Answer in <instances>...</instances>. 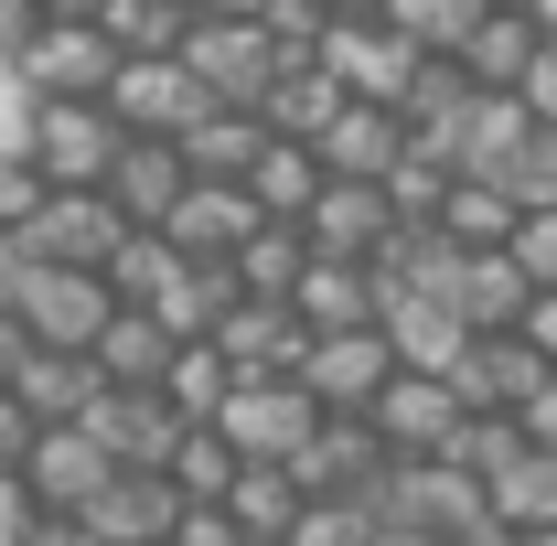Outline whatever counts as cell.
I'll list each match as a JSON object with an SVG mask.
<instances>
[{"label": "cell", "instance_id": "cell-1", "mask_svg": "<svg viewBox=\"0 0 557 546\" xmlns=\"http://www.w3.org/2000/svg\"><path fill=\"white\" fill-rule=\"evenodd\" d=\"M183 65L205 75V86L225 97V108H269V86H278L289 65H300V54L278 44V33H269V11H258V22H194Z\"/></svg>", "mask_w": 557, "mask_h": 546}, {"label": "cell", "instance_id": "cell-2", "mask_svg": "<svg viewBox=\"0 0 557 546\" xmlns=\"http://www.w3.org/2000/svg\"><path fill=\"white\" fill-rule=\"evenodd\" d=\"M408 375V353L386 322H364V333H311V364H300V386L322 397L333 418H375V397Z\"/></svg>", "mask_w": 557, "mask_h": 546}, {"label": "cell", "instance_id": "cell-3", "mask_svg": "<svg viewBox=\"0 0 557 546\" xmlns=\"http://www.w3.org/2000/svg\"><path fill=\"white\" fill-rule=\"evenodd\" d=\"M108 108H119V129H129V139H183L205 108H225V97H214L183 54H129L119 86H108Z\"/></svg>", "mask_w": 557, "mask_h": 546}, {"label": "cell", "instance_id": "cell-4", "mask_svg": "<svg viewBox=\"0 0 557 546\" xmlns=\"http://www.w3.org/2000/svg\"><path fill=\"white\" fill-rule=\"evenodd\" d=\"M22 236H33V258H54V269H108V258L129 247V214H119L108 183H54Z\"/></svg>", "mask_w": 557, "mask_h": 546}, {"label": "cell", "instance_id": "cell-5", "mask_svg": "<svg viewBox=\"0 0 557 546\" xmlns=\"http://www.w3.org/2000/svg\"><path fill=\"white\" fill-rule=\"evenodd\" d=\"M119 108L108 97H44V119H33V161H44V183H108L119 172Z\"/></svg>", "mask_w": 557, "mask_h": 546}, {"label": "cell", "instance_id": "cell-6", "mask_svg": "<svg viewBox=\"0 0 557 546\" xmlns=\"http://www.w3.org/2000/svg\"><path fill=\"white\" fill-rule=\"evenodd\" d=\"M119 472H129V461H119V450H108L86 418H54V429L33 439V461H22V493H33L44 514H86V504H97Z\"/></svg>", "mask_w": 557, "mask_h": 546}, {"label": "cell", "instance_id": "cell-7", "mask_svg": "<svg viewBox=\"0 0 557 546\" xmlns=\"http://www.w3.org/2000/svg\"><path fill=\"white\" fill-rule=\"evenodd\" d=\"M322 65L344 75L354 97L397 108V97H408V75L429 65V54H418V44L397 33V22H386V11H333V33H322Z\"/></svg>", "mask_w": 557, "mask_h": 546}, {"label": "cell", "instance_id": "cell-8", "mask_svg": "<svg viewBox=\"0 0 557 546\" xmlns=\"http://www.w3.org/2000/svg\"><path fill=\"white\" fill-rule=\"evenodd\" d=\"M322 418H333V408H322V397H311L300 375H269V386H236V397H225V418H214V429H225V439H236L247 461H300Z\"/></svg>", "mask_w": 557, "mask_h": 546}, {"label": "cell", "instance_id": "cell-9", "mask_svg": "<svg viewBox=\"0 0 557 546\" xmlns=\"http://www.w3.org/2000/svg\"><path fill=\"white\" fill-rule=\"evenodd\" d=\"M375 429H386V450H397V461H450V439L472 429V408H461V386H450V375H418V364H408V375L375 397Z\"/></svg>", "mask_w": 557, "mask_h": 546}, {"label": "cell", "instance_id": "cell-10", "mask_svg": "<svg viewBox=\"0 0 557 546\" xmlns=\"http://www.w3.org/2000/svg\"><path fill=\"white\" fill-rule=\"evenodd\" d=\"M386 461H397V450H386V429H375V418H322V429H311V450H300L289 472H300L311 504H364Z\"/></svg>", "mask_w": 557, "mask_h": 546}, {"label": "cell", "instance_id": "cell-11", "mask_svg": "<svg viewBox=\"0 0 557 546\" xmlns=\"http://www.w3.org/2000/svg\"><path fill=\"white\" fill-rule=\"evenodd\" d=\"M119 65H129V54H119L108 22H44V44L22 54V86H33V97H108Z\"/></svg>", "mask_w": 557, "mask_h": 546}, {"label": "cell", "instance_id": "cell-12", "mask_svg": "<svg viewBox=\"0 0 557 546\" xmlns=\"http://www.w3.org/2000/svg\"><path fill=\"white\" fill-rule=\"evenodd\" d=\"M86 429H97L129 472H172V450H183V429H194V418L172 408L161 386H108V397L86 408Z\"/></svg>", "mask_w": 557, "mask_h": 546}, {"label": "cell", "instance_id": "cell-13", "mask_svg": "<svg viewBox=\"0 0 557 546\" xmlns=\"http://www.w3.org/2000/svg\"><path fill=\"white\" fill-rule=\"evenodd\" d=\"M547 375H557V364L525 333H472V353L450 364V386H461V408H472V418H515Z\"/></svg>", "mask_w": 557, "mask_h": 546}, {"label": "cell", "instance_id": "cell-14", "mask_svg": "<svg viewBox=\"0 0 557 546\" xmlns=\"http://www.w3.org/2000/svg\"><path fill=\"white\" fill-rule=\"evenodd\" d=\"M214 343H225L236 386H269V375H300V364H311V322H300L289 300H236Z\"/></svg>", "mask_w": 557, "mask_h": 546}, {"label": "cell", "instance_id": "cell-15", "mask_svg": "<svg viewBox=\"0 0 557 546\" xmlns=\"http://www.w3.org/2000/svg\"><path fill=\"white\" fill-rule=\"evenodd\" d=\"M22 322H33L44 343H75V353H97V333L119 322V289H108V269H54V258H44L33 300H22Z\"/></svg>", "mask_w": 557, "mask_h": 546}, {"label": "cell", "instance_id": "cell-16", "mask_svg": "<svg viewBox=\"0 0 557 546\" xmlns=\"http://www.w3.org/2000/svg\"><path fill=\"white\" fill-rule=\"evenodd\" d=\"M289 311L311 333H364V322H386V278H375V258H311V278L289 289Z\"/></svg>", "mask_w": 557, "mask_h": 546}, {"label": "cell", "instance_id": "cell-17", "mask_svg": "<svg viewBox=\"0 0 557 546\" xmlns=\"http://www.w3.org/2000/svg\"><path fill=\"white\" fill-rule=\"evenodd\" d=\"M311 225V247L322 258H386V236H397V204H386V183H322V204L300 214Z\"/></svg>", "mask_w": 557, "mask_h": 546}, {"label": "cell", "instance_id": "cell-18", "mask_svg": "<svg viewBox=\"0 0 557 546\" xmlns=\"http://www.w3.org/2000/svg\"><path fill=\"white\" fill-rule=\"evenodd\" d=\"M86 525L108 546H172V525H183V482L172 472H119L97 504H86Z\"/></svg>", "mask_w": 557, "mask_h": 546}, {"label": "cell", "instance_id": "cell-19", "mask_svg": "<svg viewBox=\"0 0 557 546\" xmlns=\"http://www.w3.org/2000/svg\"><path fill=\"white\" fill-rule=\"evenodd\" d=\"M408 108H375V97H354L344 119H333V129H322V161H333V172H344V183H386V172H397V161H408Z\"/></svg>", "mask_w": 557, "mask_h": 546}, {"label": "cell", "instance_id": "cell-20", "mask_svg": "<svg viewBox=\"0 0 557 546\" xmlns=\"http://www.w3.org/2000/svg\"><path fill=\"white\" fill-rule=\"evenodd\" d=\"M236 300H247V278H236V258H194V247H183V269L161 278V300H150V311H161V322H172L183 343H214Z\"/></svg>", "mask_w": 557, "mask_h": 546}, {"label": "cell", "instance_id": "cell-21", "mask_svg": "<svg viewBox=\"0 0 557 546\" xmlns=\"http://www.w3.org/2000/svg\"><path fill=\"white\" fill-rule=\"evenodd\" d=\"M258 225H278V214L258 204L247 183H205V172H194V194L172 204V236H183L194 258H236V247H247Z\"/></svg>", "mask_w": 557, "mask_h": 546}, {"label": "cell", "instance_id": "cell-22", "mask_svg": "<svg viewBox=\"0 0 557 546\" xmlns=\"http://www.w3.org/2000/svg\"><path fill=\"white\" fill-rule=\"evenodd\" d=\"M108 194L129 225H172V204L194 194V161H183V139H129L119 150V172H108Z\"/></svg>", "mask_w": 557, "mask_h": 546}, {"label": "cell", "instance_id": "cell-23", "mask_svg": "<svg viewBox=\"0 0 557 546\" xmlns=\"http://www.w3.org/2000/svg\"><path fill=\"white\" fill-rule=\"evenodd\" d=\"M525 139H536V108H525L515 86H483V97H472V119L450 129V172H493V183H504Z\"/></svg>", "mask_w": 557, "mask_h": 546}, {"label": "cell", "instance_id": "cell-24", "mask_svg": "<svg viewBox=\"0 0 557 546\" xmlns=\"http://www.w3.org/2000/svg\"><path fill=\"white\" fill-rule=\"evenodd\" d=\"M11 386H22V408L54 429V418H86L97 397H108V364H97V353H75V343H33V364H22Z\"/></svg>", "mask_w": 557, "mask_h": 546}, {"label": "cell", "instance_id": "cell-25", "mask_svg": "<svg viewBox=\"0 0 557 546\" xmlns=\"http://www.w3.org/2000/svg\"><path fill=\"white\" fill-rule=\"evenodd\" d=\"M547 54V11L536 0H493L483 11V33L461 44V65L483 75V86H525V65Z\"/></svg>", "mask_w": 557, "mask_h": 546}, {"label": "cell", "instance_id": "cell-26", "mask_svg": "<svg viewBox=\"0 0 557 546\" xmlns=\"http://www.w3.org/2000/svg\"><path fill=\"white\" fill-rule=\"evenodd\" d=\"M344 108H354V86H344L333 65H322V54H300V65H289V75L269 86V108H258V119H269L278 139H311V150H322V129H333Z\"/></svg>", "mask_w": 557, "mask_h": 546}, {"label": "cell", "instance_id": "cell-27", "mask_svg": "<svg viewBox=\"0 0 557 546\" xmlns=\"http://www.w3.org/2000/svg\"><path fill=\"white\" fill-rule=\"evenodd\" d=\"M269 139H278V129L258 119V108H205V119L183 129V161H194L205 183H247V172L269 161Z\"/></svg>", "mask_w": 557, "mask_h": 546}, {"label": "cell", "instance_id": "cell-28", "mask_svg": "<svg viewBox=\"0 0 557 546\" xmlns=\"http://www.w3.org/2000/svg\"><path fill=\"white\" fill-rule=\"evenodd\" d=\"M450 300H461V322H472V333H515V322H525V300H536V278L515 269V247H472Z\"/></svg>", "mask_w": 557, "mask_h": 546}, {"label": "cell", "instance_id": "cell-29", "mask_svg": "<svg viewBox=\"0 0 557 546\" xmlns=\"http://www.w3.org/2000/svg\"><path fill=\"white\" fill-rule=\"evenodd\" d=\"M172 353H183V333H172L161 311H139V300H119V322L97 333V364H108V386H161V375H172Z\"/></svg>", "mask_w": 557, "mask_h": 546}, {"label": "cell", "instance_id": "cell-30", "mask_svg": "<svg viewBox=\"0 0 557 546\" xmlns=\"http://www.w3.org/2000/svg\"><path fill=\"white\" fill-rule=\"evenodd\" d=\"M322 183H333V161H322L311 139H269V161L247 172V194H258V204H269L278 225H300V214L322 204Z\"/></svg>", "mask_w": 557, "mask_h": 546}, {"label": "cell", "instance_id": "cell-31", "mask_svg": "<svg viewBox=\"0 0 557 546\" xmlns=\"http://www.w3.org/2000/svg\"><path fill=\"white\" fill-rule=\"evenodd\" d=\"M515 225H525V204H515L493 172H461V183H450V214H440L450 247H515Z\"/></svg>", "mask_w": 557, "mask_h": 546}, {"label": "cell", "instance_id": "cell-32", "mask_svg": "<svg viewBox=\"0 0 557 546\" xmlns=\"http://www.w3.org/2000/svg\"><path fill=\"white\" fill-rule=\"evenodd\" d=\"M311 225H258L247 247H236V278H247V300H289L300 278H311Z\"/></svg>", "mask_w": 557, "mask_h": 546}, {"label": "cell", "instance_id": "cell-33", "mask_svg": "<svg viewBox=\"0 0 557 546\" xmlns=\"http://www.w3.org/2000/svg\"><path fill=\"white\" fill-rule=\"evenodd\" d=\"M161 397L194 418V429H214V418H225V397H236V364H225V343H183V353H172V375H161Z\"/></svg>", "mask_w": 557, "mask_h": 546}, {"label": "cell", "instance_id": "cell-34", "mask_svg": "<svg viewBox=\"0 0 557 546\" xmlns=\"http://www.w3.org/2000/svg\"><path fill=\"white\" fill-rule=\"evenodd\" d=\"M225 504H236V525H247V536H289V525L311 514V493H300L289 461H247V482H236Z\"/></svg>", "mask_w": 557, "mask_h": 546}, {"label": "cell", "instance_id": "cell-35", "mask_svg": "<svg viewBox=\"0 0 557 546\" xmlns=\"http://www.w3.org/2000/svg\"><path fill=\"white\" fill-rule=\"evenodd\" d=\"M493 514H504V525H557V450L547 439H525V450L493 472Z\"/></svg>", "mask_w": 557, "mask_h": 546}, {"label": "cell", "instance_id": "cell-36", "mask_svg": "<svg viewBox=\"0 0 557 546\" xmlns=\"http://www.w3.org/2000/svg\"><path fill=\"white\" fill-rule=\"evenodd\" d=\"M172 482H183V504H225V493L247 482V450H236L225 429H183V450H172Z\"/></svg>", "mask_w": 557, "mask_h": 546}, {"label": "cell", "instance_id": "cell-37", "mask_svg": "<svg viewBox=\"0 0 557 546\" xmlns=\"http://www.w3.org/2000/svg\"><path fill=\"white\" fill-rule=\"evenodd\" d=\"M194 0H108V33H119V54H183L194 44Z\"/></svg>", "mask_w": 557, "mask_h": 546}, {"label": "cell", "instance_id": "cell-38", "mask_svg": "<svg viewBox=\"0 0 557 546\" xmlns=\"http://www.w3.org/2000/svg\"><path fill=\"white\" fill-rule=\"evenodd\" d=\"M483 11H493V0H386V22L408 33L418 54H461V44L483 33Z\"/></svg>", "mask_w": 557, "mask_h": 546}, {"label": "cell", "instance_id": "cell-39", "mask_svg": "<svg viewBox=\"0 0 557 546\" xmlns=\"http://www.w3.org/2000/svg\"><path fill=\"white\" fill-rule=\"evenodd\" d=\"M450 183H461V172H450L440 150H418V139H408V161L386 172V204H397V225H440V214H450Z\"/></svg>", "mask_w": 557, "mask_h": 546}, {"label": "cell", "instance_id": "cell-40", "mask_svg": "<svg viewBox=\"0 0 557 546\" xmlns=\"http://www.w3.org/2000/svg\"><path fill=\"white\" fill-rule=\"evenodd\" d=\"M515 450H525V418H472V429L450 439V461H461V472H483V482L504 472Z\"/></svg>", "mask_w": 557, "mask_h": 546}, {"label": "cell", "instance_id": "cell-41", "mask_svg": "<svg viewBox=\"0 0 557 546\" xmlns=\"http://www.w3.org/2000/svg\"><path fill=\"white\" fill-rule=\"evenodd\" d=\"M278 546H375V514H364V504H311Z\"/></svg>", "mask_w": 557, "mask_h": 546}, {"label": "cell", "instance_id": "cell-42", "mask_svg": "<svg viewBox=\"0 0 557 546\" xmlns=\"http://www.w3.org/2000/svg\"><path fill=\"white\" fill-rule=\"evenodd\" d=\"M504 194H515V204H557V129H547V119H536V139L515 150V172H504Z\"/></svg>", "mask_w": 557, "mask_h": 546}, {"label": "cell", "instance_id": "cell-43", "mask_svg": "<svg viewBox=\"0 0 557 546\" xmlns=\"http://www.w3.org/2000/svg\"><path fill=\"white\" fill-rule=\"evenodd\" d=\"M44 194H54V183H44V161H33V150H0V225H33Z\"/></svg>", "mask_w": 557, "mask_h": 546}, {"label": "cell", "instance_id": "cell-44", "mask_svg": "<svg viewBox=\"0 0 557 546\" xmlns=\"http://www.w3.org/2000/svg\"><path fill=\"white\" fill-rule=\"evenodd\" d=\"M515 269L536 278V289H557V204H525V225H515Z\"/></svg>", "mask_w": 557, "mask_h": 546}, {"label": "cell", "instance_id": "cell-45", "mask_svg": "<svg viewBox=\"0 0 557 546\" xmlns=\"http://www.w3.org/2000/svg\"><path fill=\"white\" fill-rule=\"evenodd\" d=\"M172 546H258V536L236 525V504H183V525H172Z\"/></svg>", "mask_w": 557, "mask_h": 546}, {"label": "cell", "instance_id": "cell-46", "mask_svg": "<svg viewBox=\"0 0 557 546\" xmlns=\"http://www.w3.org/2000/svg\"><path fill=\"white\" fill-rule=\"evenodd\" d=\"M33 278H44L33 236H22V225H0V311H22V300H33Z\"/></svg>", "mask_w": 557, "mask_h": 546}, {"label": "cell", "instance_id": "cell-47", "mask_svg": "<svg viewBox=\"0 0 557 546\" xmlns=\"http://www.w3.org/2000/svg\"><path fill=\"white\" fill-rule=\"evenodd\" d=\"M33 119H44V97L22 86V65H0V150H33Z\"/></svg>", "mask_w": 557, "mask_h": 546}, {"label": "cell", "instance_id": "cell-48", "mask_svg": "<svg viewBox=\"0 0 557 546\" xmlns=\"http://www.w3.org/2000/svg\"><path fill=\"white\" fill-rule=\"evenodd\" d=\"M33 439H44V418L22 408V386H0V472H22V461H33Z\"/></svg>", "mask_w": 557, "mask_h": 546}, {"label": "cell", "instance_id": "cell-49", "mask_svg": "<svg viewBox=\"0 0 557 546\" xmlns=\"http://www.w3.org/2000/svg\"><path fill=\"white\" fill-rule=\"evenodd\" d=\"M44 22H54L44 0H0V65H22V54L44 44Z\"/></svg>", "mask_w": 557, "mask_h": 546}, {"label": "cell", "instance_id": "cell-50", "mask_svg": "<svg viewBox=\"0 0 557 546\" xmlns=\"http://www.w3.org/2000/svg\"><path fill=\"white\" fill-rule=\"evenodd\" d=\"M22 546H108V536H97L86 514H44V504H33V525H22Z\"/></svg>", "mask_w": 557, "mask_h": 546}, {"label": "cell", "instance_id": "cell-51", "mask_svg": "<svg viewBox=\"0 0 557 546\" xmlns=\"http://www.w3.org/2000/svg\"><path fill=\"white\" fill-rule=\"evenodd\" d=\"M515 97H525V108H536V119L557 129V22H547V54L525 65V86H515Z\"/></svg>", "mask_w": 557, "mask_h": 546}, {"label": "cell", "instance_id": "cell-52", "mask_svg": "<svg viewBox=\"0 0 557 546\" xmlns=\"http://www.w3.org/2000/svg\"><path fill=\"white\" fill-rule=\"evenodd\" d=\"M33 343H44V333H33V322H22V311H0V386H11V375H22V364H33Z\"/></svg>", "mask_w": 557, "mask_h": 546}, {"label": "cell", "instance_id": "cell-53", "mask_svg": "<svg viewBox=\"0 0 557 546\" xmlns=\"http://www.w3.org/2000/svg\"><path fill=\"white\" fill-rule=\"evenodd\" d=\"M515 333H525V343L557 364V289H536V300H525V322H515Z\"/></svg>", "mask_w": 557, "mask_h": 546}, {"label": "cell", "instance_id": "cell-54", "mask_svg": "<svg viewBox=\"0 0 557 546\" xmlns=\"http://www.w3.org/2000/svg\"><path fill=\"white\" fill-rule=\"evenodd\" d=\"M22 525H33V493H22V472H0V546H22Z\"/></svg>", "mask_w": 557, "mask_h": 546}, {"label": "cell", "instance_id": "cell-55", "mask_svg": "<svg viewBox=\"0 0 557 546\" xmlns=\"http://www.w3.org/2000/svg\"><path fill=\"white\" fill-rule=\"evenodd\" d=\"M515 418H525V439H547V450H557V375H547V386H536Z\"/></svg>", "mask_w": 557, "mask_h": 546}, {"label": "cell", "instance_id": "cell-56", "mask_svg": "<svg viewBox=\"0 0 557 546\" xmlns=\"http://www.w3.org/2000/svg\"><path fill=\"white\" fill-rule=\"evenodd\" d=\"M194 11H205V22H258L269 0H194Z\"/></svg>", "mask_w": 557, "mask_h": 546}, {"label": "cell", "instance_id": "cell-57", "mask_svg": "<svg viewBox=\"0 0 557 546\" xmlns=\"http://www.w3.org/2000/svg\"><path fill=\"white\" fill-rule=\"evenodd\" d=\"M54 22H108V0H44Z\"/></svg>", "mask_w": 557, "mask_h": 546}, {"label": "cell", "instance_id": "cell-58", "mask_svg": "<svg viewBox=\"0 0 557 546\" xmlns=\"http://www.w3.org/2000/svg\"><path fill=\"white\" fill-rule=\"evenodd\" d=\"M375 546H461V536H429V525H397V536H375Z\"/></svg>", "mask_w": 557, "mask_h": 546}, {"label": "cell", "instance_id": "cell-59", "mask_svg": "<svg viewBox=\"0 0 557 546\" xmlns=\"http://www.w3.org/2000/svg\"><path fill=\"white\" fill-rule=\"evenodd\" d=\"M515 546H557V525H515Z\"/></svg>", "mask_w": 557, "mask_h": 546}, {"label": "cell", "instance_id": "cell-60", "mask_svg": "<svg viewBox=\"0 0 557 546\" xmlns=\"http://www.w3.org/2000/svg\"><path fill=\"white\" fill-rule=\"evenodd\" d=\"M333 11H386V0H333Z\"/></svg>", "mask_w": 557, "mask_h": 546}, {"label": "cell", "instance_id": "cell-61", "mask_svg": "<svg viewBox=\"0 0 557 546\" xmlns=\"http://www.w3.org/2000/svg\"><path fill=\"white\" fill-rule=\"evenodd\" d=\"M536 11H547V22H557V0H536Z\"/></svg>", "mask_w": 557, "mask_h": 546}, {"label": "cell", "instance_id": "cell-62", "mask_svg": "<svg viewBox=\"0 0 557 546\" xmlns=\"http://www.w3.org/2000/svg\"><path fill=\"white\" fill-rule=\"evenodd\" d=\"M258 546H278V536H258Z\"/></svg>", "mask_w": 557, "mask_h": 546}]
</instances>
